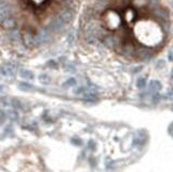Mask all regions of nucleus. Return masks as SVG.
I'll list each match as a JSON object with an SVG mask.
<instances>
[{
	"label": "nucleus",
	"mask_w": 173,
	"mask_h": 172,
	"mask_svg": "<svg viewBox=\"0 0 173 172\" xmlns=\"http://www.w3.org/2000/svg\"><path fill=\"white\" fill-rule=\"evenodd\" d=\"M170 27L164 0H92L84 29L125 59L145 61L164 48Z\"/></svg>",
	"instance_id": "f257e3e1"
},
{
	"label": "nucleus",
	"mask_w": 173,
	"mask_h": 172,
	"mask_svg": "<svg viewBox=\"0 0 173 172\" xmlns=\"http://www.w3.org/2000/svg\"><path fill=\"white\" fill-rule=\"evenodd\" d=\"M80 0H1L2 32L33 50L56 39L78 11Z\"/></svg>",
	"instance_id": "f03ea898"
},
{
	"label": "nucleus",
	"mask_w": 173,
	"mask_h": 172,
	"mask_svg": "<svg viewBox=\"0 0 173 172\" xmlns=\"http://www.w3.org/2000/svg\"><path fill=\"white\" fill-rule=\"evenodd\" d=\"M22 76H23V77H25V79H26V78H28V76H30V77L33 78V74H32V73H29V71H23V73H22Z\"/></svg>",
	"instance_id": "7ed1b4c3"
},
{
	"label": "nucleus",
	"mask_w": 173,
	"mask_h": 172,
	"mask_svg": "<svg viewBox=\"0 0 173 172\" xmlns=\"http://www.w3.org/2000/svg\"><path fill=\"white\" fill-rule=\"evenodd\" d=\"M144 86H145V81H144V79H140V80H139V82H137V87L143 88Z\"/></svg>",
	"instance_id": "20e7f679"
}]
</instances>
